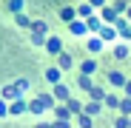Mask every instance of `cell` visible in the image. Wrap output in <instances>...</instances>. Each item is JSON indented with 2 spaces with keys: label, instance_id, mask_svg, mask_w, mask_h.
<instances>
[{
  "label": "cell",
  "instance_id": "cell-1",
  "mask_svg": "<svg viewBox=\"0 0 131 128\" xmlns=\"http://www.w3.org/2000/svg\"><path fill=\"white\" fill-rule=\"evenodd\" d=\"M46 49H49V54H63V43H60V37H46Z\"/></svg>",
  "mask_w": 131,
  "mask_h": 128
},
{
  "label": "cell",
  "instance_id": "cell-2",
  "mask_svg": "<svg viewBox=\"0 0 131 128\" xmlns=\"http://www.w3.org/2000/svg\"><path fill=\"white\" fill-rule=\"evenodd\" d=\"M69 29H71V34H85V31H89L85 20H71V23H69Z\"/></svg>",
  "mask_w": 131,
  "mask_h": 128
},
{
  "label": "cell",
  "instance_id": "cell-3",
  "mask_svg": "<svg viewBox=\"0 0 131 128\" xmlns=\"http://www.w3.org/2000/svg\"><path fill=\"white\" fill-rule=\"evenodd\" d=\"M0 94H3V100H12V102L20 97V94H17V85H3V91H0Z\"/></svg>",
  "mask_w": 131,
  "mask_h": 128
},
{
  "label": "cell",
  "instance_id": "cell-4",
  "mask_svg": "<svg viewBox=\"0 0 131 128\" xmlns=\"http://www.w3.org/2000/svg\"><path fill=\"white\" fill-rule=\"evenodd\" d=\"M29 108V102H23V100H14L12 105H9V114H23Z\"/></svg>",
  "mask_w": 131,
  "mask_h": 128
},
{
  "label": "cell",
  "instance_id": "cell-5",
  "mask_svg": "<svg viewBox=\"0 0 131 128\" xmlns=\"http://www.w3.org/2000/svg\"><path fill=\"white\" fill-rule=\"evenodd\" d=\"M51 94H54L57 100H66V102H69V88H66L63 83H57V85H54V91H51Z\"/></svg>",
  "mask_w": 131,
  "mask_h": 128
},
{
  "label": "cell",
  "instance_id": "cell-6",
  "mask_svg": "<svg viewBox=\"0 0 131 128\" xmlns=\"http://www.w3.org/2000/svg\"><path fill=\"white\" fill-rule=\"evenodd\" d=\"M114 37H117V29H111V26H103V29H100V40H103V43H105V40H114Z\"/></svg>",
  "mask_w": 131,
  "mask_h": 128
},
{
  "label": "cell",
  "instance_id": "cell-7",
  "mask_svg": "<svg viewBox=\"0 0 131 128\" xmlns=\"http://www.w3.org/2000/svg\"><path fill=\"white\" fill-rule=\"evenodd\" d=\"M46 31H49V26L43 23V20H34V23H31V34H43V37H46Z\"/></svg>",
  "mask_w": 131,
  "mask_h": 128
},
{
  "label": "cell",
  "instance_id": "cell-8",
  "mask_svg": "<svg viewBox=\"0 0 131 128\" xmlns=\"http://www.w3.org/2000/svg\"><path fill=\"white\" fill-rule=\"evenodd\" d=\"M77 83H80V88H83V91H91V88H94L89 74H80V77H77Z\"/></svg>",
  "mask_w": 131,
  "mask_h": 128
},
{
  "label": "cell",
  "instance_id": "cell-9",
  "mask_svg": "<svg viewBox=\"0 0 131 128\" xmlns=\"http://www.w3.org/2000/svg\"><path fill=\"white\" fill-rule=\"evenodd\" d=\"M74 14H77V9H71V6H63V9H60V17H63V20H69V23L74 20Z\"/></svg>",
  "mask_w": 131,
  "mask_h": 128
},
{
  "label": "cell",
  "instance_id": "cell-10",
  "mask_svg": "<svg viewBox=\"0 0 131 128\" xmlns=\"http://www.w3.org/2000/svg\"><path fill=\"white\" fill-rule=\"evenodd\" d=\"M108 80H111V85H125V74H120V71H111Z\"/></svg>",
  "mask_w": 131,
  "mask_h": 128
},
{
  "label": "cell",
  "instance_id": "cell-11",
  "mask_svg": "<svg viewBox=\"0 0 131 128\" xmlns=\"http://www.w3.org/2000/svg\"><path fill=\"white\" fill-rule=\"evenodd\" d=\"M103 20H105V23H111V20L117 23V11H114V6H111V9H105V6H103Z\"/></svg>",
  "mask_w": 131,
  "mask_h": 128
},
{
  "label": "cell",
  "instance_id": "cell-12",
  "mask_svg": "<svg viewBox=\"0 0 131 128\" xmlns=\"http://www.w3.org/2000/svg\"><path fill=\"white\" fill-rule=\"evenodd\" d=\"M77 14H80L83 20H89V17H91V6H89V3H80V6H77Z\"/></svg>",
  "mask_w": 131,
  "mask_h": 128
},
{
  "label": "cell",
  "instance_id": "cell-13",
  "mask_svg": "<svg viewBox=\"0 0 131 128\" xmlns=\"http://www.w3.org/2000/svg\"><path fill=\"white\" fill-rule=\"evenodd\" d=\"M94 68H97V63H94V60H83V66H80V71H83V74H91Z\"/></svg>",
  "mask_w": 131,
  "mask_h": 128
},
{
  "label": "cell",
  "instance_id": "cell-14",
  "mask_svg": "<svg viewBox=\"0 0 131 128\" xmlns=\"http://www.w3.org/2000/svg\"><path fill=\"white\" fill-rule=\"evenodd\" d=\"M85 26H89L91 31H100V29H103V26H100V17H94V14H91L89 20H85Z\"/></svg>",
  "mask_w": 131,
  "mask_h": 128
},
{
  "label": "cell",
  "instance_id": "cell-15",
  "mask_svg": "<svg viewBox=\"0 0 131 128\" xmlns=\"http://www.w3.org/2000/svg\"><path fill=\"white\" fill-rule=\"evenodd\" d=\"M89 51H103V40L100 37H91L89 40Z\"/></svg>",
  "mask_w": 131,
  "mask_h": 128
},
{
  "label": "cell",
  "instance_id": "cell-16",
  "mask_svg": "<svg viewBox=\"0 0 131 128\" xmlns=\"http://www.w3.org/2000/svg\"><path fill=\"white\" fill-rule=\"evenodd\" d=\"M77 125L80 128H91V117L89 114H77Z\"/></svg>",
  "mask_w": 131,
  "mask_h": 128
},
{
  "label": "cell",
  "instance_id": "cell-17",
  "mask_svg": "<svg viewBox=\"0 0 131 128\" xmlns=\"http://www.w3.org/2000/svg\"><path fill=\"white\" fill-rule=\"evenodd\" d=\"M89 94H91V97H94V102H100V100H105V91H103V88H100V85H94V88H91V91H89Z\"/></svg>",
  "mask_w": 131,
  "mask_h": 128
},
{
  "label": "cell",
  "instance_id": "cell-18",
  "mask_svg": "<svg viewBox=\"0 0 131 128\" xmlns=\"http://www.w3.org/2000/svg\"><path fill=\"white\" fill-rule=\"evenodd\" d=\"M46 77L57 85V83H60V68H46Z\"/></svg>",
  "mask_w": 131,
  "mask_h": 128
},
{
  "label": "cell",
  "instance_id": "cell-19",
  "mask_svg": "<svg viewBox=\"0 0 131 128\" xmlns=\"http://www.w3.org/2000/svg\"><path fill=\"white\" fill-rule=\"evenodd\" d=\"M66 108H69L71 114H83V108H80V102H77V100H69V102H66Z\"/></svg>",
  "mask_w": 131,
  "mask_h": 128
},
{
  "label": "cell",
  "instance_id": "cell-20",
  "mask_svg": "<svg viewBox=\"0 0 131 128\" xmlns=\"http://www.w3.org/2000/svg\"><path fill=\"white\" fill-rule=\"evenodd\" d=\"M120 111H123V114H131V97L120 100Z\"/></svg>",
  "mask_w": 131,
  "mask_h": 128
},
{
  "label": "cell",
  "instance_id": "cell-21",
  "mask_svg": "<svg viewBox=\"0 0 131 128\" xmlns=\"http://www.w3.org/2000/svg\"><path fill=\"white\" fill-rule=\"evenodd\" d=\"M9 9L14 14H20V9H23V0H9Z\"/></svg>",
  "mask_w": 131,
  "mask_h": 128
},
{
  "label": "cell",
  "instance_id": "cell-22",
  "mask_svg": "<svg viewBox=\"0 0 131 128\" xmlns=\"http://www.w3.org/2000/svg\"><path fill=\"white\" fill-rule=\"evenodd\" d=\"M105 105H111V108H120V100L114 94H105Z\"/></svg>",
  "mask_w": 131,
  "mask_h": 128
},
{
  "label": "cell",
  "instance_id": "cell-23",
  "mask_svg": "<svg viewBox=\"0 0 131 128\" xmlns=\"http://www.w3.org/2000/svg\"><path fill=\"white\" fill-rule=\"evenodd\" d=\"M29 111L40 114V111H43V102H40V100H31V102H29Z\"/></svg>",
  "mask_w": 131,
  "mask_h": 128
},
{
  "label": "cell",
  "instance_id": "cell-24",
  "mask_svg": "<svg viewBox=\"0 0 131 128\" xmlns=\"http://www.w3.org/2000/svg\"><path fill=\"white\" fill-rule=\"evenodd\" d=\"M125 54H128V46H123V43H120V46L114 49V57H120V60H123Z\"/></svg>",
  "mask_w": 131,
  "mask_h": 128
},
{
  "label": "cell",
  "instance_id": "cell-25",
  "mask_svg": "<svg viewBox=\"0 0 131 128\" xmlns=\"http://www.w3.org/2000/svg\"><path fill=\"white\" fill-rule=\"evenodd\" d=\"M69 66H71V57L63 51V54H60V68H69Z\"/></svg>",
  "mask_w": 131,
  "mask_h": 128
},
{
  "label": "cell",
  "instance_id": "cell-26",
  "mask_svg": "<svg viewBox=\"0 0 131 128\" xmlns=\"http://www.w3.org/2000/svg\"><path fill=\"white\" fill-rule=\"evenodd\" d=\"M85 114H100V102H89L85 105Z\"/></svg>",
  "mask_w": 131,
  "mask_h": 128
},
{
  "label": "cell",
  "instance_id": "cell-27",
  "mask_svg": "<svg viewBox=\"0 0 131 128\" xmlns=\"http://www.w3.org/2000/svg\"><path fill=\"white\" fill-rule=\"evenodd\" d=\"M54 114H57V117H60V120H63V122H66V117H69V114H71V111H69V108H66V105H63V108H57V111H54Z\"/></svg>",
  "mask_w": 131,
  "mask_h": 128
},
{
  "label": "cell",
  "instance_id": "cell-28",
  "mask_svg": "<svg viewBox=\"0 0 131 128\" xmlns=\"http://www.w3.org/2000/svg\"><path fill=\"white\" fill-rule=\"evenodd\" d=\"M114 128H128V117H117V122H114Z\"/></svg>",
  "mask_w": 131,
  "mask_h": 128
},
{
  "label": "cell",
  "instance_id": "cell-29",
  "mask_svg": "<svg viewBox=\"0 0 131 128\" xmlns=\"http://www.w3.org/2000/svg\"><path fill=\"white\" fill-rule=\"evenodd\" d=\"M31 40L37 43V46H46V37H43V34H31Z\"/></svg>",
  "mask_w": 131,
  "mask_h": 128
},
{
  "label": "cell",
  "instance_id": "cell-30",
  "mask_svg": "<svg viewBox=\"0 0 131 128\" xmlns=\"http://www.w3.org/2000/svg\"><path fill=\"white\" fill-rule=\"evenodd\" d=\"M9 114V105H6V100H0V117H6Z\"/></svg>",
  "mask_w": 131,
  "mask_h": 128
},
{
  "label": "cell",
  "instance_id": "cell-31",
  "mask_svg": "<svg viewBox=\"0 0 131 128\" xmlns=\"http://www.w3.org/2000/svg\"><path fill=\"white\" fill-rule=\"evenodd\" d=\"M14 85H17V91H26V88H29V83H26V80H17Z\"/></svg>",
  "mask_w": 131,
  "mask_h": 128
},
{
  "label": "cell",
  "instance_id": "cell-32",
  "mask_svg": "<svg viewBox=\"0 0 131 128\" xmlns=\"http://www.w3.org/2000/svg\"><path fill=\"white\" fill-rule=\"evenodd\" d=\"M89 6L94 9V6H105V0H89Z\"/></svg>",
  "mask_w": 131,
  "mask_h": 128
},
{
  "label": "cell",
  "instance_id": "cell-33",
  "mask_svg": "<svg viewBox=\"0 0 131 128\" xmlns=\"http://www.w3.org/2000/svg\"><path fill=\"white\" fill-rule=\"evenodd\" d=\"M123 88H125V94L131 97V80H125V85H123Z\"/></svg>",
  "mask_w": 131,
  "mask_h": 128
},
{
  "label": "cell",
  "instance_id": "cell-34",
  "mask_svg": "<svg viewBox=\"0 0 131 128\" xmlns=\"http://www.w3.org/2000/svg\"><path fill=\"white\" fill-rule=\"evenodd\" d=\"M51 128H69V125H66V122H63V120H57V122H54V125H51Z\"/></svg>",
  "mask_w": 131,
  "mask_h": 128
},
{
  "label": "cell",
  "instance_id": "cell-35",
  "mask_svg": "<svg viewBox=\"0 0 131 128\" xmlns=\"http://www.w3.org/2000/svg\"><path fill=\"white\" fill-rule=\"evenodd\" d=\"M128 17H131V6H128Z\"/></svg>",
  "mask_w": 131,
  "mask_h": 128
},
{
  "label": "cell",
  "instance_id": "cell-36",
  "mask_svg": "<svg viewBox=\"0 0 131 128\" xmlns=\"http://www.w3.org/2000/svg\"><path fill=\"white\" fill-rule=\"evenodd\" d=\"M128 128H131V120H128Z\"/></svg>",
  "mask_w": 131,
  "mask_h": 128
},
{
  "label": "cell",
  "instance_id": "cell-37",
  "mask_svg": "<svg viewBox=\"0 0 131 128\" xmlns=\"http://www.w3.org/2000/svg\"><path fill=\"white\" fill-rule=\"evenodd\" d=\"M128 31H131V29H128Z\"/></svg>",
  "mask_w": 131,
  "mask_h": 128
}]
</instances>
